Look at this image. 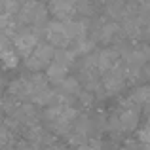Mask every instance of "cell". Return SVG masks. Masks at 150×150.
<instances>
[{
    "label": "cell",
    "instance_id": "6da1fadb",
    "mask_svg": "<svg viewBox=\"0 0 150 150\" xmlns=\"http://www.w3.org/2000/svg\"><path fill=\"white\" fill-rule=\"evenodd\" d=\"M46 8L40 4V0H27L25 4H23V10H21V19L25 23H29V25H34V27H44L48 25L46 23Z\"/></svg>",
    "mask_w": 150,
    "mask_h": 150
},
{
    "label": "cell",
    "instance_id": "7a4b0ae2",
    "mask_svg": "<svg viewBox=\"0 0 150 150\" xmlns=\"http://www.w3.org/2000/svg\"><path fill=\"white\" fill-rule=\"evenodd\" d=\"M13 46H15V50H17V53L27 59L34 53V50H36V46H38V38H36V34L30 33V30H21V33L13 34Z\"/></svg>",
    "mask_w": 150,
    "mask_h": 150
},
{
    "label": "cell",
    "instance_id": "3957f363",
    "mask_svg": "<svg viewBox=\"0 0 150 150\" xmlns=\"http://www.w3.org/2000/svg\"><path fill=\"white\" fill-rule=\"evenodd\" d=\"M46 27H48L46 29V40L51 42L55 48H69L70 38L65 30V23L55 19V21H50Z\"/></svg>",
    "mask_w": 150,
    "mask_h": 150
},
{
    "label": "cell",
    "instance_id": "277c9868",
    "mask_svg": "<svg viewBox=\"0 0 150 150\" xmlns=\"http://www.w3.org/2000/svg\"><path fill=\"white\" fill-rule=\"evenodd\" d=\"M125 72L127 70L122 69L120 65H116L114 69H110L108 72H105V88L106 93H118L122 88H124V82H125Z\"/></svg>",
    "mask_w": 150,
    "mask_h": 150
},
{
    "label": "cell",
    "instance_id": "5b68a950",
    "mask_svg": "<svg viewBox=\"0 0 150 150\" xmlns=\"http://www.w3.org/2000/svg\"><path fill=\"white\" fill-rule=\"evenodd\" d=\"M74 10H76V0H51V13L59 21L72 19Z\"/></svg>",
    "mask_w": 150,
    "mask_h": 150
},
{
    "label": "cell",
    "instance_id": "8992f818",
    "mask_svg": "<svg viewBox=\"0 0 150 150\" xmlns=\"http://www.w3.org/2000/svg\"><path fill=\"white\" fill-rule=\"evenodd\" d=\"M139 125V106H127L118 118V127L122 131H133Z\"/></svg>",
    "mask_w": 150,
    "mask_h": 150
},
{
    "label": "cell",
    "instance_id": "52a82bcc",
    "mask_svg": "<svg viewBox=\"0 0 150 150\" xmlns=\"http://www.w3.org/2000/svg\"><path fill=\"white\" fill-rule=\"evenodd\" d=\"M120 55H118V51L114 50H103L97 53V69L101 70V72H108L110 69H114L116 65H120Z\"/></svg>",
    "mask_w": 150,
    "mask_h": 150
},
{
    "label": "cell",
    "instance_id": "ba28073f",
    "mask_svg": "<svg viewBox=\"0 0 150 150\" xmlns=\"http://www.w3.org/2000/svg\"><path fill=\"white\" fill-rule=\"evenodd\" d=\"M67 74H69V67L59 63V61H55V59L48 65V69H46V78H48L50 82H53V84H61L67 78Z\"/></svg>",
    "mask_w": 150,
    "mask_h": 150
},
{
    "label": "cell",
    "instance_id": "9c48e42d",
    "mask_svg": "<svg viewBox=\"0 0 150 150\" xmlns=\"http://www.w3.org/2000/svg\"><path fill=\"white\" fill-rule=\"evenodd\" d=\"M63 23H65V30H67V34H69L70 42H76V40H80V38H86V29H84L86 25L82 21L67 19V21H63Z\"/></svg>",
    "mask_w": 150,
    "mask_h": 150
},
{
    "label": "cell",
    "instance_id": "30bf717a",
    "mask_svg": "<svg viewBox=\"0 0 150 150\" xmlns=\"http://www.w3.org/2000/svg\"><path fill=\"white\" fill-rule=\"evenodd\" d=\"M55 53H57V48H55L51 42H40V44L36 46V50H34V55L36 57H40L44 63H50L55 59Z\"/></svg>",
    "mask_w": 150,
    "mask_h": 150
},
{
    "label": "cell",
    "instance_id": "8fae6325",
    "mask_svg": "<svg viewBox=\"0 0 150 150\" xmlns=\"http://www.w3.org/2000/svg\"><path fill=\"white\" fill-rule=\"evenodd\" d=\"M129 101L133 103V105H146L150 101V86H144V88H139L133 91V95L129 97Z\"/></svg>",
    "mask_w": 150,
    "mask_h": 150
},
{
    "label": "cell",
    "instance_id": "7c38bea8",
    "mask_svg": "<svg viewBox=\"0 0 150 150\" xmlns=\"http://www.w3.org/2000/svg\"><path fill=\"white\" fill-rule=\"evenodd\" d=\"M25 65H27V69H30L33 72H40L42 69H48V63H44L40 57H36V55H30V57H27L25 59Z\"/></svg>",
    "mask_w": 150,
    "mask_h": 150
},
{
    "label": "cell",
    "instance_id": "4fadbf2b",
    "mask_svg": "<svg viewBox=\"0 0 150 150\" xmlns=\"http://www.w3.org/2000/svg\"><path fill=\"white\" fill-rule=\"evenodd\" d=\"M59 86H61V91L63 93H78V82L74 80V78H69V76H67Z\"/></svg>",
    "mask_w": 150,
    "mask_h": 150
},
{
    "label": "cell",
    "instance_id": "5bb4252c",
    "mask_svg": "<svg viewBox=\"0 0 150 150\" xmlns=\"http://www.w3.org/2000/svg\"><path fill=\"white\" fill-rule=\"evenodd\" d=\"M106 10H108V13L112 15V17H122V11H124V6H122V0H110L108 4H106Z\"/></svg>",
    "mask_w": 150,
    "mask_h": 150
},
{
    "label": "cell",
    "instance_id": "9a60e30c",
    "mask_svg": "<svg viewBox=\"0 0 150 150\" xmlns=\"http://www.w3.org/2000/svg\"><path fill=\"white\" fill-rule=\"evenodd\" d=\"M19 10V0H2V13L15 15Z\"/></svg>",
    "mask_w": 150,
    "mask_h": 150
},
{
    "label": "cell",
    "instance_id": "2e32d148",
    "mask_svg": "<svg viewBox=\"0 0 150 150\" xmlns=\"http://www.w3.org/2000/svg\"><path fill=\"white\" fill-rule=\"evenodd\" d=\"M116 33H118V27H116V25H105V27L101 29V33H99V34H101V40L108 44V42L112 40V36H114Z\"/></svg>",
    "mask_w": 150,
    "mask_h": 150
},
{
    "label": "cell",
    "instance_id": "e0dca14e",
    "mask_svg": "<svg viewBox=\"0 0 150 150\" xmlns=\"http://www.w3.org/2000/svg\"><path fill=\"white\" fill-rule=\"evenodd\" d=\"M139 141L143 144H150V118L146 120V124L141 127V131H139Z\"/></svg>",
    "mask_w": 150,
    "mask_h": 150
}]
</instances>
